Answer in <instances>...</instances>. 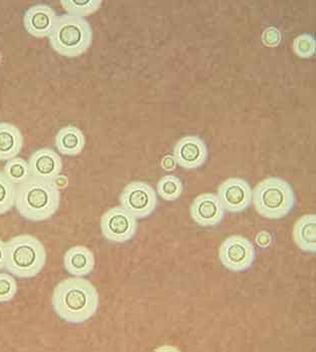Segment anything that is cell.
<instances>
[{
    "label": "cell",
    "mask_w": 316,
    "mask_h": 352,
    "mask_svg": "<svg viewBox=\"0 0 316 352\" xmlns=\"http://www.w3.org/2000/svg\"><path fill=\"white\" fill-rule=\"evenodd\" d=\"M52 304L59 318L70 324L82 325L96 316L100 295L89 280L72 276L56 286Z\"/></svg>",
    "instance_id": "1"
},
{
    "label": "cell",
    "mask_w": 316,
    "mask_h": 352,
    "mask_svg": "<svg viewBox=\"0 0 316 352\" xmlns=\"http://www.w3.org/2000/svg\"><path fill=\"white\" fill-rule=\"evenodd\" d=\"M61 205V190L54 181L30 176L17 186L15 207L21 217L32 222L52 218Z\"/></svg>",
    "instance_id": "2"
},
{
    "label": "cell",
    "mask_w": 316,
    "mask_h": 352,
    "mask_svg": "<svg viewBox=\"0 0 316 352\" xmlns=\"http://www.w3.org/2000/svg\"><path fill=\"white\" fill-rule=\"evenodd\" d=\"M6 268L19 278H34L45 268L47 250L41 240L30 234L15 236L6 243Z\"/></svg>",
    "instance_id": "3"
},
{
    "label": "cell",
    "mask_w": 316,
    "mask_h": 352,
    "mask_svg": "<svg viewBox=\"0 0 316 352\" xmlns=\"http://www.w3.org/2000/svg\"><path fill=\"white\" fill-rule=\"evenodd\" d=\"M48 37L52 49L59 54L76 58L91 47L93 28L85 16L61 13L56 17Z\"/></svg>",
    "instance_id": "4"
},
{
    "label": "cell",
    "mask_w": 316,
    "mask_h": 352,
    "mask_svg": "<svg viewBox=\"0 0 316 352\" xmlns=\"http://www.w3.org/2000/svg\"><path fill=\"white\" fill-rule=\"evenodd\" d=\"M252 203L260 215L278 220L291 213L295 194L291 184L278 177H268L252 190Z\"/></svg>",
    "instance_id": "5"
},
{
    "label": "cell",
    "mask_w": 316,
    "mask_h": 352,
    "mask_svg": "<svg viewBox=\"0 0 316 352\" xmlns=\"http://www.w3.org/2000/svg\"><path fill=\"white\" fill-rule=\"evenodd\" d=\"M101 229L107 241L126 243L137 233L138 219L122 206L109 208L101 218Z\"/></svg>",
    "instance_id": "6"
},
{
    "label": "cell",
    "mask_w": 316,
    "mask_h": 352,
    "mask_svg": "<svg viewBox=\"0 0 316 352\" xmlns=\"http://www.w3.org/2000/svg\"><path fill=\"white\" fill-rule=\"evenodd\" d=\"M120 203V206L136 218L144 219L150 216L157 208V192L150 184L134 181L123 190Z\"/></svg>",
    "instance_id": "7"
},
{
    "label": "cell",
    "mask_w": 316,
    "mask_h": 352,
    "mask_svg": "<svg viewBox=\"0 0 316 352\" xmlns=\"http://www.w3.org/2000/svg\"><path fill=\"white\" fill-rule=\"evenodd\" d=\"M219 258L226 269L243 272L253 265L256 251L253 244L243 236L233 235L224 240L219 249Z\"/></svg>",
    "instance_id": "8"
},
{
    "label": "cell",
    "mask_w": 316,
    "mask_h": 352,
    "mask_svg": "<svg viewBox=\"0 0 316 352\" xmlns=\"http://www.w3.org/2000/svg\"><path fill=\"white\" fill-rule=\"evenodd\" d=\"M217 195L225 210L232 213L244 211L252 203V188L244 179H227L219 186Z\"/></svg>",
    "instance_id": "9"
},
{
    "label": "cell",
    "mask_w": 316,
    "mask_h": 352,
    "mask_svg": "<svg viewBox=\"0 0 316 352\" xmlns=\"http://www.w3.org/2000/svg\"><path fill=\"white\" fill-rule=\"evenodd\" d=\"M173 156L176 163L184 169H197L207 160V146L198 135H185L176 143Z\"/></svg>",
    "instance_id": "10"
},
{
    "label": "cell",
    "mask_w": 316,
    "mask_h": 352,
    "mask_svg": "<svg viewBox=\"0 0 316 352\" xmlns=\"http://www.w3.org/2000/svg\"><path fill=\"white\" fill-rule=\"evenodd\" d=\"M224 208L218 195L206 193L194 199L190 207L191 217L202 227H214L225 217Z\"/></svg>",
    "instance_id": "11"
},
{
    "label": "cell",
    "mask_w": 316,
    "mask_h": 352,
    "mask_svg": "<svg viewBox=\"0 0 316 352\" xmlns=\"http://www.w3.org/2000/svg\"><path fill=\"white\" fill-rule=\"evenodd\" d=\"M28 165L34 178L56 182L63 170V160L54 148H41L30 155Z\"/></svg>",
    "instance_id": "12"
},
{
    "label": "cell",
    "mask_w": 316,
    "mask_h": 352,
    "mask_svg": "<svg viewBox=\"0 0 316 352\" xmlns=\"http://www.w3.org/2000/svg\"><path fill=\"white\" fill-rule=\"evenodd\" d=\"M58 13L45 3H37L26 10L23 15L24 28L36 37L48 36L56 23Z\"/></svg>",
    "instance_id": "13"
},
{
    "label": "cell",
    "mask_w": 316,
    "mask_h": 352,
    "mask_svg": "<svg viewBox=\"0 0 316 352\" xmlns=\"http://www.w3.org/2000/svg\"><path fill=\"white\" fill-rule=\"evenodd\" d=\"M63 267L74 277H85L91 274L94 268V255L85 246L72 247L63 256Z\"/></svg>",
    "instance_id": "14"
},
{
    "label": "cell",
    "mask_w": 316,
    "mask_h": 352,
    "mask_svg": "<svg viewBox=\"0 0 316 352\" xmlns=\"http://www.w3.org/2000/svg\"><path fill=\"white\" fill-rule=\"evenodd\" d=\"M56 150L65 156H78L83 152L85 138L78 126L67 124L59 129L54 139Z\"/></svg>",
    "instance_id": "15"
},
{
    "label": "cell",
    "mask_w": 316,
    "mask_h": 352,
    "mask_svg": "<svg viewBox=\"0 0 316 352\" xmlns=\"http://www.w3.org/2000/svg\"><path fill=\"white\" fill-rule=\"evenodd\" d=\"M23 135L15 124L0 122V161L19 156L23 150Z\"/></svg>",
    "instance_id": "16"
},
{
    "label": "cell",
    "mask_w": 316,
    "mask_h": 352,
    "mask_svg": "<svg viewBox=\"0 0 316 352\" xmlns=\"http://www.w3.org/2000/svg\"><path fill=\"white\" fill-rule=\"evenodd\" d=\"M293 239L300 250L315 254L316 252L315 214H306L296 221L293 228Z\"/></svg>",
    "instance_id": "17"
},
{
    "label": "cell",
    "mask_w": 316,
    "mask_h": 352,
    "mask_svg": "<svg viewBox=\"0 0 316 352\" xmlns=\"http://www.w3.org/2000/svg\"><path fill=\"white\" fill-rule=\"evenodd\" d=\"M3 173L8 177V180L12 181L17 186L23 183L32 176L28 161H25L21 157H14V158L6 161Z\"/></svg>",
    "instance_id": "18"
},
{
    "label": "cell",
    "mask_w": 316,
    "mask_h": 352,
    "mask_svg": "<svg viewBox=\"0 0 316 352\" xmlns=\"http://www.w3.org/2000/svg\"><path fill=\"white\" fill-rule=\"evenodd\" d=\"M156 192L165 201H175L183 193V183L174 175H166L158 182Z\"/></svg>",
    "instance_id": "19"
},
{
    "label": "cell",
    "mask_w": 316,
    "mask_h": 352,
    "mask_svg": "<svg viewBox=\"0 0 316 352\" xmlns=\"http://www.w3.org/2000/svg\"><path fill=\"white\" fill-rule=\"evenodd\" d=\"M17 185L8 180L3 170H0V215L8 213L15 206Z\"/></svg>",
    "instance_id": "20"
},
{
    "label": "cell",
    "mask_w": 316,
    "mask_h": 352,
    "mask_svg": "<svg viewBox=\"0 0 316 352\" xmlns=\"http://www.w3.org/2000/svg\"><path fill=\"white\" fill-rule=\"evenodd\" d=\"M61 4L67 13L85 16L96 12L102 0H61Z\"/></svg>",
    "instance_id": "21"
},
{
    "label": "cell",
    "mask_w": 316,
    "mask_h": 352,
    "mask_svg": "<svg viewBox=\"0 0 316 352\" xmlns=\"http://www.w3.org/2000/svg\"><path fill=\"white\" fill-rule=\"evenodd\" d=\"M315 38L313 34H302L293 41L294 52L300 58H311L315 54Z\"/></svg>",
    "instance_id": "22"
},
{
    "label": "cell",
    "mask_w": 316,
    "mask_h": 352,
    "mask_svg": "<svg viewBox=\"0 0 316 352\" xmlns=\"http://www.w3.org/2000/svg\"><path fill=\"white\" fill-rule=\"evenodd\" d=\"M17 293V283L10 273H0V303H8Z\"/></svg>",
    "instance_id": "23"
},
{
    "label": "cell",
    "mask_w": 316,
    "mask_h": 352,
    "mask_svg": "<svg viewBox=\"0 0 316 352\" xmlns=\"http://www.w3.org/2000/svg\"><path fill=\"white\" fill-rule=\"evenodd\" d=\"M281 38L280 30L276 26H268L265 28L262 34V41L267 47H276L280 45Z\"/></svg>",
    "instance_id": "24"
},
{
    "label": "cell",
    "mask_w": 316,
    "mask_h": 352,
    "mask_svg": "<svg viewBox=\"0 0 316 352\" xmlns=\"http://www.w3.org/2000/svg\"><path fill=\"white\" fill-rule=\"evenodd\" d=\"M272 238L271 235L266 231H261L260 233L256 236V243L262 249L268 248L271 244Z\"/></svg>",
    "instance_id": "25"
},
{
    "label": "cell",
    "mask_w": 316,
    "mask_h": 352,
    "mask_svg": "<svg viewBox=\"0 0 316 352\" xmlns=\"http://www.w3.org/2000/svg\"><path fill=\"white\" fill-rule=\"evenodd\" d=\"M161 165L165 170H167V172H170V170L175 169L177 163H176V160L173 155H166L163 160H162Z\"/></svg>",
    "instance_id": "26"
},
{
    "label": "cell",
    "mask_w": 316,
    "mask_h": 352,
    "mask_svg": "<svg viewBox=\"0 0 316 352\" xmlns=\"http://www.w3.org/2000/svg\"><path fill=\"white\" fill-rule=\"evenodd\" d=\"M6 243L0 239V270L6 267Z\"/></svg>",
    "instance_id": "27"
}]
</instances>
